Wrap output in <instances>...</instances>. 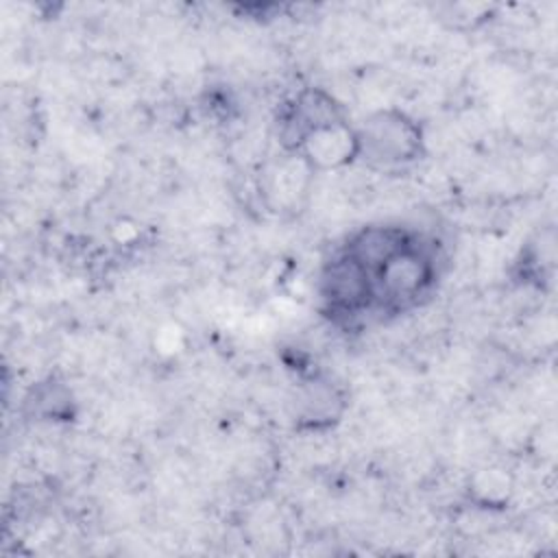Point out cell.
<instances>
[{
    "mask_svg": "<svg viewBox=\"0 0 558 558\" xmlns=\"http://www.w3.org/2000/svg\"><path fill=\"white\" fill-rule=\"evenodd\" d=\"M373 307L399 312L418 303L436 279V262L427 244L412 240L379 264L371 275Z\"/></svg>",
    "mask_w": 558,
    "mask_h": 558,
    "instance_id": "6da1fadb",
    "label": "cell"
},
{
    "mask_svg": "<svg viewBox=\"0 0 558 558\" xmlns=\"http://www.w3.org/2000/svg\"><path fill=\"white\" fill-rule=\"evenodd\" d=\"M357 131V159L373 168H399L416 161L423 150V131L416 120L399 109L371 113Z\"/></svg>",
    "mask_w": 558,
    "mask_h": 558,
    "instance_id": "7a4b0ae2",
    "label": "cell"
},
{
    "mask_svg": "<svg viewBox=\"0 0 558 558\" xmlns=\"http://www.w3.org/2000/svg\"><path fill=\"white\" fill-rule=\"evenodd\" d=\"M320 294L333 314L355 316L373 307V286L366 268L344 248L327 262L320 275Z\"/></svg>",
    "mask_w": 558,
    "mask_h": 558,
    "instance_id": "3957f363",
    "label": "cell"
},
{
    "mask_svg": "<svg viewBox=\"0 0 558 558\" xmlns=\"http://www.w3.org/2000/svg\"><path fill=\"white\" fill-rule=\"evenodd\" d=\"M347 120L344 109L323 89H303L296 98L286 105L279 118V142L288 153H294L299 142L318 126Z\"/></svg>",
    "mask_w": 558,
    "mask_h": 558,
    "instance_id": "277c9868",
    "label": "cell"
},
{
    "mask_svg": "<svg viewBox=\"0 0 558 558\" xmlns=\"http://www.w3.org/2000/svg\"><path fill=\"white\" fill-rule=\"evenodd\" d=\"M290 155L299 157L312 172L342 168L360 155L357 131L349 126L347 120L318 126L307 133Z\"/></svg>",
    "mask_w": 558,
    "mask_h": 558,
    "instance_id": "5b68a950",
    "label": "cell"
},
{
    "mask_svg": "<svg viewBox=\"0 0 558 558\" xmlns=\"http://www.w3.org/2000/svg\"><path fill=\"white\" fill-rule=\"evenodd\" d=\"M471 493L484 506H501L510 495V480L499 469H486L473 477Z\"/></svg>",
    "mask_w": 558,
    "mask_h": 558,
    "instance_id": "8992f818",
    "label": "cell"
}]
</instances>
